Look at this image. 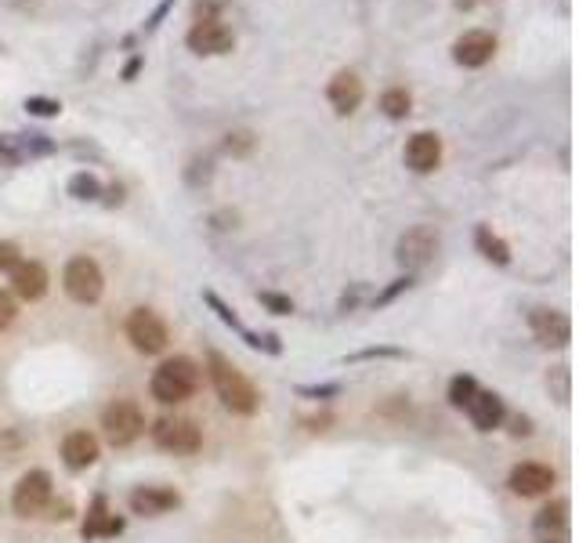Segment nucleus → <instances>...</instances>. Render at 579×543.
Wrapping results in <instances>:
<instances>
[{
	"mask_svg": "<svg viewBox=\"0 0 579 543\" xmlns=\"http://www.w3.org/2000/svg\"><path fill=\"white\" fill-rule=\"evenodd\" d=\"M200 381H203L200 362L189 359V355H174V359H163L160 366H156L149 391L152 399L163 402V406H178V402H189L192 395H196Z\"/></svg>",
	"mask_w": 579,
	"mask_h": 543,
	"instance_id": "nucleus-2",
	"label": "nucleus"
},
{
	"mask_svg": "<svg viewBox=\"0 0 579 543\" xmlns=\"http://www.w3.org/2000/svg\"><path fill=\"white\" fill-rule=\"evenodd\" d=\"M409 286H413V279L409 276H402V279H395V283L388 286V290H384V294L377 297V308H384V305H391V301H395V297L402 294V290H409Z\"/></svg>",
	"mask_w": 579,
	"mask_h": 543,
	"instance_id": "nucleus-36",
	"label": "nucleus"
},
{
	"mask_svg": "<svg viewBox=\"0 0 579 543\" xmlns=\"http://www.w3.org/2000/svg\"><path fill=\"white\" fill-rule=\"evenodd\" d=\"M124 529V522L116 515H109V507H105L102 496H95V504H91V515H87L84 522V536L91 540V536H116Z\"/></svg>",
	"mask_w": 579,
	"mask_h": 543,
	"instance_id": "nucleus-21",
	"label": "nucleus"
},
{
	"mask_svg": "<svg viewBox=\"0 0 579 543\" xmlns=\"http://www.w3.org/2000/svg\"><path fill=\"white\" fill-rule=\"evenodd\" d=\"M442 163V138L435 131H417L406 142V167L413 174H435Z\"/></svg>",
	"mask_w": 579,
	"mask_h": 543,
	"instance_id": "nucleus-15",
	"label": "nucleus"
},
{
	"mask_svg": "<svg viewBox=\"0 0 579 543\" xmlns=\"http://www.w3.org/2000/svg\"><path fill=\"white\" fill-rule=\"evenodd\" d=\"M15 315H19V301L8 290H0V330H8L15 323Z\"/></svg>",
	"mask_w": 579,
	"mask_h": 543,
	"instance_id": "nucleus-33",
	"label": "nucleus"
},
{
	"mask_svg": "<svg viewBox=\"0 0 579 543\" xmlns=\"http://www.w3.org/2000/svg\"><path fill=\"white\" fill-rule=\"evenodd\" d=\"M257 142H261V138H257L254 131H247V127H236V131H228L225 134V153L232 156V160H247L250 153H254L257 149Z\"/></svg>",
	"mask_w": 579,
	"mask_h": 543,
	"instance_id": "nucleus-24",
	"label": "nucleus"
},
{
	"mask_svg": "<svg viewBox=\"0 0 579 543\" xmlns=\"http://www.w3.org/2000/svg\"><path fill=\"white\" fill-rule=\"evenodd\" d=\"M48 268L40 265V261H15L11 265V297H19V301H40V297L48 294Z\"/></svg>",
	"mask_w": 579,
	"mask_h": 543,
	"instance_id": "nucleus-14",
	"label": "nucleus"
},
{
	"mask_svg": "<svg viewBox=\"0 0 579 543\" xmlns=\"http://www.w3.org/2000/svg\"><path fill=\"white\" fill-rule=\"evenodd\" d=\"M438 247H442L438 229H431V225H413V229L402 232L399 243H395V261H399L406 272H420V268H428L431 261H435Z\"/></svg>",
	"mask_w": 579,
	"mask_h": 543,
	"instance_id": "nucleus-7",
	"label": "nucleus"
},
{
	"mask_svg": "<svg viewBox=\"0 0 579 543\" xmlns=\"http://www.w3.org/2000/svg\"><path fill=\"white\" fill-rule=\"evenodd\" d=\"M475 391H478L475 377H464V373L453 377V381H449V406H453V410H467V402L475 399Z\"/></svg>",
	"mask_w": 579,
	"mask_h": 543,
	"instance_id": "nucleus-26",
	"label": "nucleus"
},
{
	"mask_svg": "<svg viewBox=\"0 0 579 543\" xmlns=\"http://www.w3.org/2000/svg\"><path fill=\"white\" fill-rule=\"evenodd\" d=\"M15 261H22L19 258V247L11 243V239H0V272H11V265Z\"/></svg>",
	"mask_w": 579,
	"mask_h": 543,
	"instance_id": "nucleus-37",
	"label": "nucleus"
},
{
	"mask_svg": "<svg viewBox=\"0 0 579 543\" xmlns=\"http://www.w3.org/2000/svg\"><path fill=\"white\" fill-rule=\"evenodd\" d=\"M547 384H554L558 402H569V366H554V373L547 377Z\"/></svg>",
	"mask_w": 579,
	"mask_h": 543,
	"instance_id": "nucleus-34",
	"label": "nucleus"
},
{
	"mask_svg": "<svg viewBox=\"0 0 579 543\" xmlns=\"http://www.w3.org/2000/svg\"><path fill=\"white\" fill-rule=\"evenodd\" d=\"M453 4H456V8H460V11H471V8H475V4H478V0H453Z\"/></svg>",
	"mask_w": 579,
	"mask_h": 543,
	"instance_id": "nucleus-42",
	"label": "nucleus"
},
{
	"mask_svg": "<svg viewBox=\"0 0 579 543\" xmlns=\"http://www.w3.org/2000/svg\"><path fill=\"white\" fill-rule=\"evenodd\" d=\"M185 44H189L192 55L218 58V55H228V51L236 48V33H232V29H228L221 19L192 22V29L185 33Z\"/></svg>",
	"mask_w": 579,
	"mask_h": 543,
	"instance_id": "nucleus-9",
	"label": "nucleus"
},
{
	"mask_svg": "<svg viewBox=\"0 0 579 543\" xmlns=\"http://www.w3.org/2000/svg\"><path fill=\"white\" fill-rule=\"evenodd\" d=\"M529 326H532V334H536V341L547 344V348H565V344L572 341L569 315L558 312V308H532Z\"/></svg>",
	"mask_w": 579,
	"mask_h": 543,
	"instance_id": "nucleus-12",
	"label": "nucleus"
},
{
	"mask_svg": "<svg viewBox=\"0 0 579 543\" xmlns=\"http://www.w3.org/2000/svg\"><path fill=\"white\" fill-rule=\"evenodd\" d=\"M514 496L522 500H532V496H543L551 493L554 486V471L547 464H536V460H525V464H514L511 467V478H507Z\"/></svg>",
	"mask_w": 579,
	"mask_h": 543,
	"instance_id": "nucleus-13",
	"label": "nucleus"
},
{
	"mask_svg": "<svg viewBox=\"0 0 579 543\" xmlns=\"http://www.w3.org/2000/svg\"><path fill=\"white\" fill-rule=\"evenodd\" d=\"M467 417H471V424H475L478 431H496L500 424H504L507 410H504V399L496 395V391H475V399L467 402Z\"/></svg>",
	"mask_w": 579,
	"mask_h": 543,
	"instance_id": "nucleus-17",
	"label": "nucleus"
},
{
	"mask_svg": "<svg viewBox=\"0 0 579 543\" xmlns=\"http://www.w3.org/2000/svg\"><path fill=\"white\" fill-rule=\"evenodd\" d=\"M547 543H558V540H547Z\"/></svg>",
	"mask_w": 579,
	"mask_h": 543,
	"instance_id": "nucleus-43",
	"label": "nucleus"
},
{
	"mask_svg": "<svg viewBox=\"0 0 579 543\" xmlns=\"http://www.w3.org/2000/svg\"><path fill=\"white\" fill-rule=\"evenodd\" d=\"M19 142H22V149H26V160H40V156H51L58 149L55 138H48V134H40V131L19 134Z\"/></svg>",
	"mask_w": 579,
	"mask_h": 543,
	"instance_id": "nucleus-27",
	"label": "nucleus"
},
{
	"mask_svg": "<svg viewBox=\"0 0 579 543\" xmlns=\"http://www.w3.org/2000/svg\"><path fill=\"white\" fill-rule=\"evenodd\" d=\"M51 500H55V478L37 467V471H26L19 478V486L11 493V511L19 518H40Z\"/></svg>",
	"mask_w": 579,
	"mask_h": 543,
	"instance_id": "nucleus-6",
	"label": "nucleus"
},
{
	"mask_svg": "<svg viewBox=\"0 0 579 543\" xmlns=\"http://www.w3.org/2000/svg\"><path fill=\"white\" fill-rule=\"evenodd\" d=\"M496 55V37L489 29H467L453 40V62L460 69H482Z\"/></svg>",
	"mask_w": 579,
	"mask_h": 543,
	"instance_id": "nucleus-10",
	"label": "nucleus"
},
{
	"mask_svg": "<svg viewBox=\"0 0 579 543\" xmlns=\"http://www.w3.org/2000/svg\"><path fill=\"white\" fill-rule=\"evenodd\" d=\"M8 4H11L15 11H37L40 4H44V0H8Z\"/></svg>",
	"mask_w": 579,
	"mask_h": 543,
	"instance_id": "nucleus-41",
	"label": "nucleus"
},
{
	"mask_svg": "<svg viewBox=\"0 0 579 543\" xmlns=\"http://www.w3.org/2000/svg\"><path fill=\"white\" fill-rule=\"evenodd\" d=\"M380 113L388 116V120H406L413 113V98H409L406 87H388L384 95H380Z\"/></svg>",
	"mask_w": 579,
	"mask_h": 543,
	"instance_id": "nucleus-22",
	"label": "nucleus"
},
{
	"mask_svg": "<svg viewBox=\"0 0 579 543\" xmlns=\"http://www.w3.org/2000/svg\"><path fill=\"white\" fill-rule=\"evenodd\" d=\"M203 297H207V305H210V308H214V312L221 315V323H228V326H239L236 312H232V308H228V305H225V301H221L218 294H210V290H207V294H203Z\"/></svg>",
	"mask_w": 579,
	"mask_h": 543,
	"instance_id": "nucleus-35",
	"label": "nucleus"
},
{
	"mask_svg": "<svg viewBox=\"0 0 579 543\" xmlns=\"http://www.w3.org/2000/svg\"><path fill=\"white\" fill-rule=\"evenodd\" d=\"M26 113L40 116V120H51V116L62 113V102H58V98H48V95H29L26 98Z\"/></svg>",
	"mask_w": 579,
	"mask_h": 543,
	"instance_id": "nucleus-28",
	"label": "nucleus"
},
{
	"mask_svg": "<svg viewBox=\"0 0 579 543\" xmlns=\"http://www.w3.org/2000/svg\"><path fill=\"white\" fill-rule=\"evenodd\" d=\"M189 185H207L210 178H214V163H210V156H196V160L189 163Z\"/></svg>",
	"mask_w": 579,
	"mask_h": 543,
	"instance_id": "nucleus-30",
	"label": "nucleus"
},
{
	"mask_svg": "<svg viewBox=\"0 0 579 543\" xmlns=\"http://www.w3.org/2000/svg\"><path fill=\"white\" fill-rule=\"evenodd\" d=\"M142 66H145V55H138V51H134V55L127 58V66H124V73H120V80H127V84H131V80L142 73Z\"/></svg>",
	"mask_w": 579,
	"mask_h": 543,
	"instance_id": "nucleus-39",
	"label": "nucleus"
},
{
	"mask_svg": "<svg viewBox=\"0 0 579 543\" xmlns=\"http://www.w3.org/2000/svg\"><path fill=\"white\" fill-rule=\"evenodd\" d=\"M366 98V84L355 69H337L333 80L326 84V102L337 116H352Z\"/></svg>",
	"mask_w": 579,
	"mask_h": 543,
	"instance_id": "nucleus-11",
	"label": "nucleus"
},
{
	"mask_svg": "<svg viewBox=\"0 0 579 543\" xmlns=\"http://www.w3.org/2000/svg\"><path fill=\"white\" fill-rule=\"evenodd\" d=\"M565 525H569V504L565 500H551L547 507H540L536 511V518H532V529L540 536H558V533H565Z\"/></svg>",
	"mask_w": 579,
	"mask_h": 543,
	"instance_id": "nucleus-19",
	"label": "nucleus"
},
{
	"mask_svg": "<svg viewBox=\"0 0 579 543\" xmlns=\"http://www.w3.org/2000/svg\"><path fill=\"white\" fill-rule=\"evenodd\" d=\"M207 373H210V384L218 391V399L225 410L239 413V417H254L261 410V391L243 377L239 366L225 359L221 352H210L207 355Z\"/></svg>",
	"mask_w": 579,
	"mask_h": 543,
	"instance_id": "nucleus-1",
	"label": "nucleus"
},
{
	"mask_svg": "<svg viewBox=\"0 0 579 543\" xmlns=\"http://www.w3.org/2000/svg\"><path fill=\"white\" fill-rule=\"evenodd\" d=\"M26 163V149H22L19 134H0V171H15Z\"/></svg>",
	"mask_w": 579,
	"mask_h": 543,
	"instance_id": "nucleus-25",
	"label": "nucleus"
},
{
	"mask_svg": "<svg viewBox=\"0 0 579 543\" xmlns=\"http://www.w3.org/2000/svg\"><path fill=\"white\" fill-rule=\"evenodd\" d=\"M127 504H131L134 515L142 518H156V515H167L174 507L181 504V496L167 486H138L131 496H127Z\"/></svg>",
	"mask_w": 579,
	"mask_h": 543,
	"instance_id": "nucleus-16",
	"label": "nucleus"
},
{
	"mask_svg": "<svg viewBox=\"0 0 579 543\" xmlns=\"http://www.w3.org/2000/svg\"><path fill=\"white\" fill-rule=\"evenodd\" d=\"M257 301H261V305H265L272 315H290V312H294V301H290V297H283V294H272V290H261V294H257Z\"/></svg>",
	"mask_w": 579,
	"mask_h": 543,
	"instance_id": "nucleus-31",
	"label": "nucleus"
},
{
	"mask_svg": "<svg viewBox=\"0 0 579 543\" xmlns=\"http://www.w3.org/2000/svg\"><path fill=\"white\" fill-rule=\"evenodd\" d=\"M475 247H478V254H482L485 261H493V265H511V247H507L504 239L496 236L489 225H478L475 229Z\"/></svg>",
	"mask_w": 579,
	"mask_h": 543,
	"instance_id": "nucleus-20",
	"label": "nucleus"
},
{
	"mask_svg": "<svg viewBox=\"0 0 579 543\" xmlns=\"http://www.w3.org/2000/svg\"><path fill=\"white\" fill-rule=\"evenodd\" d=\"M98 457H102V446H98V439L91 431H69L66 442H62V460H66V467H73V471H87Z\"/></svg>",
	"mask_w": 579,
	"mask_h": 543,
	"instance_id": "nucleus-18",
	"label": "nucleus"
},
{
	"mask_svg": "<svg viewBox=\"0 0 579 543\" xmlns=\"http://www.w3.org/2000/svg\"><path fill=\"white\" fill-rule=\"evenodd\" d=\"M102 435L109 446L124 449L145 435V413L134 399H113L102 410Z\"/></svg>",
	"mask_w": 579,
	"mask_h": 543,
	"instance_id": "nucleus-3",
	"label": "nucleus"
},
{
	"mask_svg": "<svg viewBox=\"0 0 579 543\" xmlns=\"http://www.w3.org/2000/svg\"><path fill=\"white\" fill-rule=\"evenodd\" d=\"M44 515H48L51 522H69V518H73V504H69V500H51Z\"/></svg>",
	"mask_w": 579,
	"mask_h": 543,
	"instance_id": "nucleus-38",
	"label": "nucleus"
},
{
	"mask_svg": "<svg viewBox=\"0 0 579 543\" xmlns=\"http://www.w3.org/2000/svg\"><path fill=\"white\" fill-rule=\"evenodd\" d=\"M228 8V0H192V22L221 19V11Z\"/></svg>",
	"mask_w": 579,
	"mask_h": 543,
	"instance_id": "nucleus-29",
	"label": "nucleus"
},
{
	"mask_svg": "<svg viewBox=\"0 0 579 543\" xmlns=\"http://www.w3.org/2000/svg\"><path fill=\"white\" fill-rule=\"evenodd\" d=\"M69 196H73V200H80V203H95V200H102V181L95 178V174L91 171H76L73 178H69Z\"/></svg>",
	"mask_w": 579,
	"mask_h": 543,
	"instance_id": "nucleus-23",
	"label": "nucleus"
},
{
	"mask_svg": "<svg viewBox=\"0 0 579 543\" xmlns=\"http://www.w3.org/2000/svg\"><path fill=\"white\" fill-rule=\"evenodd\" d=\"M149 431H152V442H156L163 453H174V457H192V453H200L203 446L200 424L189 417H160Z\"/></svg>",
	"mask_w": 579,
	"mask_h": 543,
	"instance_id": "nucleus-4",
	"label": "nucleus"
},
{
	"mask_svg": "<svg viewBox=\"0 0 579 543\" xmlns=\"http://www.w3.org/2000/svg\"><path fill=\"white\" fill-rule=\"evenodd\" d=\"M62 290L73 297L76 305H95L105 290V276L102 268H98V261L87 258V254L69 258L66 268H62Z\"/></svg>",
	"mask_w": 579,
	"mask_h": 543,
	"instance_id": "nucleus-5",
	"label": "nucleus"
},
{
	"mask_svg": "<svg viewBox=\"0 0 579 543\" xmlns=\"http://www.w3.org/2000/svg\"><path fill=\"white\" fill-rule=\"evenodd\" d=\"M174 4H178V0H160V4L152 8V15H149V19H145V26H142L145 37H149V33H156V29L163 26V19H167V15H171V11H174Z\"/></svg>",
	"mask_w": 579,
	"mask_h": 543,
	"instance_id": "nucleus-32",
	"label": "nucleus"
},
{
	"mask_svg": "<svg viewBox=\"0 0 579 543\" xmlns=\"http://www.w3.org/2000/svg\"><path fill=\"white\" fill-rule=\"evenodd\" d=\"M127 341L134 344V352L142 355H160L167 344H171V330L160 319V312L152 308H134L127 315Z\"/></svg>",
	"mask_w": 579,
	"mask_h": 543,
	"instance_id": "nucleus-8",
	"label": "nucleus"
},
{
	"mask_svg": "<svg viewBox=\"0 0 579 543\" xmlns=\"http://www.w3.org/2000/svg\"><path fill=\"white\" fill-rule=\"evenodd\" d=\"M511 424H514L511 435H522V439H529V435H532V420L529 417H514Z\"/></svg>",
	"mask_w": 579,
	"mask_h": 543,
	"instance_id": "nucleus-40",
	"label": "nucleus"
}]
</instances>
